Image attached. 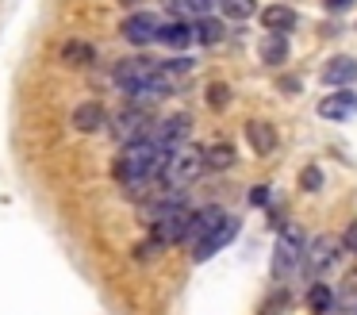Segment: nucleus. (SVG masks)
I'll list each match as a JSON object with an SVG mask.
<instances>
[{
    "instance_id": "f257e3e1",
    "label": "nucleus",
    "mask_w": 357,
    "mask_h": 315,
    "mask_svg": "<svg viewBox=\"0 0 357 315\" xmlns=\"http://www.w3.org/2000/svg\"><path fill=\"white\" fill-rule=\"evenodd\" d=\"M188 223H192V212H188L185 200L173 196V192H162V196L150 204V242L154 246L185 242Z\"/></svg>"
},
{
    "instance_id": "f03ea898",
    "label": "nucleus",
    "mask_w": 357,
    "mask_h": 315,
    "mask_svg": "<svg viewBox=\"0 0 357 315\" xmlns=\"http://www.w3.org/2000/svg\"><path fill=\"white\" fill-rule=\"evenodd\" d=\"M204 169H208V158H204V150H192V146H173L169 161H165L162 177H158V189H162V192L185 189V184L196 181Z\"/></svg>"
},
{
    "instance_id": "7ed1b4c3",
    "label": "nucleus",
    "mask_w": 357,
    "mask_h": 315,
    "mask_svg": "<svg viewBox=\"0 0 357 315\" xmlns=\"http://www.w3.org/2000/svg\"><path fill=\"white\" fill-rule=\"evenodd\" d=\"M116 85L127 96H146L158 92V61L150 58H123L116 66Z\"/></svg>"
},
{
    "instance_id": "20e7f679",
    "label": "nucleus",
    "mask_w": 357,
    "mask_h": 315,
    "mask_svg": "<svg viewBox=\"0 0 357 315\" xmlns=\"http://www.w3.org/2000/svg\"><path fill=\"white\" fill-rule=\"evenodd\" d=\"M300 258H303V235L296 227H288L284 235H280L277 250H273V277H277V281H284L288 273H296Z\"/></svg>"
},
{
    "instance_id": "39448f33",
    "label": "nucleus",
    "mask_w": 357,
    "mask_h": 315,
    "mask_svg": "<svg viewBox=\"0 0 357 315\" xmlns=\"http://www.w3.org/2000/svg\"><path fill=\"white\" fill-rule=\"evenodd\" d=\"M150 115H146V108H123V112L116 115V123H112V135L119 138V142H135V138H146L150 135Z\"/></svg>"
},
{
    "instance_id": "423d86ee",
    "label": "nucleus",
    "mask_w": 357,
    "mask_h": 315,
    "mask_svg": "<svg viewBox=\"0 0 357 315\" xmlns=\"http://www.w3.org/2000/svg\"><path fill=\"white\" fill-rule=\"evenodd\" d=\"M338 254H342V246H338V238H331V235H319V238H311L307 242V269L311 273H331L334 265H338Z\"/></svg>"
},
{
    "instance_id": "0eeeda50",
    "label": "nucleus",
    "mask_w": 357,
    "mask_h": 315,
    "mask_svg": "<svg viewBox=\"0 0 357 315\" xmlns=\"http://www.w3.org/2000/svg\"><path fill=\"white\" fill-rule=\"evenodd\" d=\"M158 35H162V20L150 15V12H135V15H127V20H123V38H127V43H135V46L154 43Z\"/></svg>"
},
{
    "instance_id": "6e6552de",
    "label": "nucleus",
    "mask_w": 357,
    "mask_h": 315,
    "mask_svg": "<svg viewBox=\"0 0 357 315\" xmlns=\"http://www.w3.org/2000/svg\"><path fill=\"white\" fill-rule=\"evenodd\" d=\"M234 235H238V219H234V215H227V219L219 223V227L211 230V235L204 238V242H196V246H192V258H196V261H204V258H211V254H219Z\"/></svg>"
},
{
    "instance_id": "1a4fd4ad",
    "label": "nucleus",
    "mask_w": 357,
    "mask_h": 315,
    "mask_svg": "<svg viewBox=\"0 0 357 315\" xmlns=\"http://www.w3.org/2000/svg\"><path fill=\"white\" fill-rule=\"evenodd\" d=\"M354 112H357V96L349 89H338V92H331V96L319 100V115H323V119L342 123V119H349Z\"/></svg>"
},
{
    "instance_id": "9d476101",
    "label": "nucleus",
    "mask_w": 357,
    "mask_h": 315,
    "mask_svg": "<svg viewBox=\"0 0 357 315\" xmlns=\"http://www.w3.org/2000/svg\"><path fill=\"white\" fill-rule=\"evenodd\" d=\"M223 219H227L223 207H215V204H211V207H200V212H192V223H188L185 242H192V246H196V242H204V238H208V235H211V230H215Z\"/></svg>"
},
{
    "instance_id": "9b49d317",
    "label": "nucleus",
    "mask_w": 357,
    "mask_h": 315,
    "mask_svg": "<svg viewBox=\"0 0 357 315\" xmlns=\"http://www.w3.org/2000/svg\"><path fill=\"white\" fill-rule=\"evenodd\" d=\"M357 81V58H331L323 66V85L331 89H349Z\"/></svg>"
},
{
    "instance_id": "f8f14e48",
    "label": "nucleus",
    "mask_w": 357,
    "mask_h": 315,
    "mask_svg": "<svg viewBox=\"0 0 357 315\" xmlns=\"http://www.w3.org/2000/svg\"><path fill=\"white\" fill-rule=\"evenodd\" d=\"M246 138H250V146H254L257 154L277 150V131H273V123H265V119H250L246 123Z\"/></svg>"
},
{
    "instance_id": "ddd939ff",
    "label": "nucleus",
    "mask_w": 357,
    "mask_h": 315,
    "mask_svg": "<svg viewBox=\"0 0 357 315\" xmlns=\"http://www.w3.org/2000/svg\"><path fill=\"white\" fill-rule=\"evenodd\" d=\"M292 23H296V12L288 4H269L261 12V27L273 31V35H288V31H292Z\"/></svg>"
},
{
    "instance_id": "4468645a",
    "label": "nucleus",
    "mask_w": 357,
    "mask_h": 315,
    "mask_svg": "<svg viewBox=\"0 0 357 315\" xmlns=\"http://www.w3.org/2000/svg\"><path fill=\"white\" fill-rule=\"evenodd\" d=\"M162 38L165 46H173V50H185V46H192L196 43V31H192V23L188 20H173V23H165L162 27Z\"/></svg>"
},
{
    "instance_id": "2eb2a0df",
    "label": "nucleus",
    "mask_w": 357,
    "mask_h": 315,
    "mask_svg": "<svg viewBox=\"0 0 357 315\" xmlns=\"http://www.w3.org/2000/svg\"><path fill=\"white\" fill-rule=\"evenodd\" d=\"M150 135H158L162 142H173V146H181V138L188 135V115H169L165 123H158Z\"/></svg>"
},
{
    "instance_id": "dca6fc26",
    "label": "nucleus",
    "mask_w": 357,
    "mask_h": 315,
    "mask_svg": "<svg viewBox=\"0 0 357 315\" xmlns=\"http://www.w3.org/2000/svg\"><path fill=\"white\" fill-rule=\"evenodd\" d=\"M100 123H104V104L89 100V104L73 108V127H77V131H96Z\"/></svg>"
},
{
    "instance_id": "f3484780",
    "label": "nucleus",
    "mask_w": 357,
    "mask_h": 315,
    "mask_svg": "<svg viewBox=\"0 0 357 315\" xmlns=\"http://www.w3.org/2000/svg\"><path fill=\"white\" fill-rule=\"evenodd\" d=\"M93 58H96V54H93V46H89V43H81V38H73V43H66V46H62V61H66V66L85 69Z\"/></svg>"
},
{
    "instance_id": "a211bd4d",
    "label": "nucleus",
    "mask_w": 357,
    "mask_h": 315,
    "mask_svg": "<svg viewBox=\"0 0 357 315\" xmlns=\"http://www.w3.org/2000/svg\"><path fill=\"white\" fill-rule=\"evenodd\" d=\"M284 58H288V38L269 31V38L261 43V61H265V66H280Z\"/></svg>"
},
{
    "instance_id": "6ab92c4d",
    "label": "nucleus",
    "mask_w": 357,
    "mask_h": 315,
    "mask_svg": "<svg viewBox=\"0 0 357 315\" xmlns=\"http://www.w3.org/2000/svg\"><path fill=\"white\" fill-rule=\"evenodd\" d=\"M307 307H311V315H326L334 307V292L326 288V284H311L307 288Z\"/></svg>"
},
{
    "instance_id": "aec40b11",
    "label": "nucleus",
    "mask_w": 357,
    "mask_h": 315,
    "mask_svg": "<svg viewBox=\"0 0 357 315\" xmlns=\"http://www.w3.org/2000/svg\"><path fill=\"white\" fill-rule=\"evenodd\" d=\"M169 12L177 15V20L196 23L204 12H208V0H169Z\"/></svg>"
},
{
    "instance_id": "412c9836",
    "label": "nucleus",
    "mask_w": 357,
    "mask_h": 315,
    "mask_svg": "<svg viewBox=\"0 0 357 315\" xmlns=\"http://www.w3.org/2000/svg\"><path fill=\"white\" fill-rule=\"evenodd\" d=\"M204 158H208V169H227L234 166V146L231 142H215L204 150Z\"/></svg>"
},
{
    "instance_id": "4be33fe9",
    "label": "nucleus",
    "mask_w": 357,
    "mask_h": 315,
    "mask_svg": "<svg viewBox=\"0 0 357 315\" xmlns=\"http://www.w3.org/2000/svg\"><path fill=\"white\" fill-rule=\"evenodd\" d=\"M192 31H196V43H219L223 38V23L219 20H208V15H200V20L192 23Z\"/></svg>"
},
{
    "instance_id": "5701e85b",
    "label": "nucleus",
    "mask_w": 357,
    "mask_h": 315,
    "mask_svg": "<svg viewBox=\"0 0 357 315\" xmlns=\"http://www.w3.org/2000/svg\"><path fill=\"white\" fill-rule=\"evenodd\" d=\"M223 4V12L231 15V20H246V15H254V0H219Z\"/></svg>"
},
{
    "instance_id": "b1692460",
    "label": "nucleus",
    "mask_w": 357,
    "mask_h": 315,
    "mask_svg": "<svg viewBox=\"0 0 357 315\" xmlns=\"http://www.w3.org/2000/svg\"><path fill=\"white\" fill-rule=\"evenodd\" d=\"M227 100H231V89H227V85H211L208 89V104L211 108H223Z\"/></svg>"
},
{
    "instance_id": "393cba45",
    "label": "nucleus",
    "mask_w": 357,
    "mask_h": 315,
    "mask_svg": "<svg viewBox=\"0 0 357 315\" xmlns=\"http://www.w3.org/2000/svg\"><path fill=\"white\" fill-rule=\"evenodd\" d=\"M300 184H303V189H307V192H315L319 184H323V173H319L315 166H307V169H303V173H300Z\"/></svg>"
},
{
    "instance_id": "a878e982",
    "label": "nucleus",
    "mask_w": 357,
    "mask_h": 315,
    "mask_svg": "<svg viewBox=\"0 0 357 315\" xmlns=\"http://www.w3.org/2000/svg\"><path fill=\"white\" fill-rule=\"evenodd\" d=\"M284 304H288V292H273V296H269V307H265L261 315H277Z\"/></svg>"
},
{
    "instance_id": "bb28decb",
    "label": "nucleus",
    "mask_w": 357,
    "mask_h": 315,
    "mask_svg": "<svg viewBox=\"0 0 357 315\" xmlns=\"http://www.w3.org/2000/svg\"><path fill=\"white\" fill-rule=\"evenodd\" d=\"M265 200H269V189H265V184H257V189L250 192V204H265Z\"/></svg>"
},
{
    "instance_id": "cd10ccee",
    "label": "nucleus",
    "mask_w": 357,
    "mask_h": 315,
    "mask_svg": "<svg viewBox=\"0 0 357 315\" xmlns=\"http://www.w3.org/2000/svg\"><path fill=\"white\" fill-rule=\"evenodd\" d=\"M342 246H346V250H354V254H357V223H354V227L346 230V242H342Z\"/></svg>"
},
{
    "instance_id": "c85d7f7f",
    "label": "nucleus",
    "mask_w": 357,
    "mask_h": 315,
    "mask_svg": "<svg viewBox=\"0 0 357 315\" xmlns=\"http://www.w3.org/2000/svg\"><path fill=\"white\" fill-rule=\"evenodd\" d=\"M354 4V0H326V8H331V12H342V8H349Z\"/></svg>"
},
{
    "instance_id": "c756f323",
    "label": "nucleus",
    "mask_w": 357,
    "mask_h": 315,
    "mask_svg": "<svg viewBox=\"0 0 357 315\" xmlns=\"http://www.w3.org/2000/svg\"><path fill=\"white\" fill-rule=\"evenodd\" d=\"M119 4H127V8H131V4H139V0H119Z\"/></svg>"
}]
</instances>
